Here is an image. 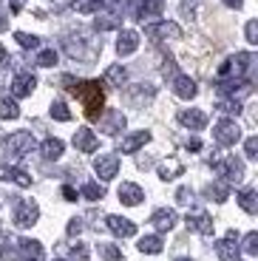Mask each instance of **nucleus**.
I'll return each instance as SVG.
<instances>
[{"label": "nucleus", "instance_id": "obj_20", "mask_svg": "<svg viewBox=\"0 0 258 261\" xmlns=\"http://www.w3.org/2000/svg\"><path fill=\"white\" fill-rule=\"evenodd\" d=\"M136 46H139V32H134V29H125V32H119V40H116V51L122 54V57L134 54Z\"/></svg>", "mask_w": 258, "mask_h": 261}, {"label": "nucleus", "instance_id": "obj_26", "mask_svg": "<svg viewBox=\"0 0 258 261\" xmlns=\"http://www.w3.org/2000/svg\"><path fill=\"white\" fill-rule=\"evenodd\" d=\"M239 204L244 207V213H258V190L255 188H244L239 190Z\"/></svg>", "mask_w": 258, "mask_h": 261}, {"label": "nucleus", "instance_id": "obj_22", "mask_svg": "<svg viewBox=\"0 0 258 261\" xmlns=\"http://www.w3.org/2000/svg\"><path fill=\"white\" fill-rule=\"evenodd\" d=\"M97 137H94V130L91 128H77V134H74V148H80L83 153H94L97 150Z\"/></svg>", "mask_w": 258, "mask_h": 261}, {"label": "nucleus", "instance_id": "obj_40", "mask_svg": "<svg viewBox=\"0 0 258 261\" xmlns=\"http://www.w3.org/2000/svg\"><path fill=\"white\" fill-rule=\"evenodd\" d=\"M99 255H102L105 261H119V258H122L119 247H114V244H99Z\"/></svg>", "mask_w": 258, "mask_h": 261}, {"label": "nucleus", "instance_id": "obj_3", "mask_svg": "<svg viewBox=\"0 0 258 261\" xmlns=\"http://www.w3.org/2000/svg\"><path fill=\"white\" fill-rule=\"evenodd\" d=\"M252 63V54L250 51H239L233 54L227 63H221L219 68V80H230V77H247V68Z\"/></svg>", "mask_w": 258, "mask_h": 261}, {"label": "nucleus", "instance_id": "obj_10", "mask_svg": "<svg viewBox=\"0 0 258 261\" xmlns=\"http://www.w3.org/2000/svg\"><path fill=\"white\" fill-rule=\"evenodd\" d=\"M37 219H40V207L34 202L17 204V213H14V224L17 227H32V224H37Z\"/></svg>", "mask_w": 258, "mask_h": 261}, {"label": "nucleus", "instance_id": "obj_18", "mask_svg": "<svg viewBox=\"0 0 258 261\" xmlns=\"http://www.w3.org/2000/svg\"><path fill=\"white\" fill-rule=\"evenodd\" d=\"M105 224H108V230L114 236H122V239H128V236L136 233V224L131 222V219H122V216H108Z\"/></svg>", "mask_w": 258, "mask_h": 261}, {"label": "nucleus", "instance_id": "obj_36", "mask_svg": "<svg viewBox=\"0 0 258 261\" xmlns=\"http://www.w3.org/2000/svg\"><path fill=\"white\" fill-rule=\"evenodd\" d=\"M60 54L54 51V48H43V51L37 54V65H43V68H51V65H57Z\"/></svg>", "mask_w": 258, "mask_h": 261}, {"label": "nucleus", "instance_id": "obj_39", "mask_svg": "<svg viewBox=\"0 0 258 261\" xmlns=\"http://www.w3.org/2000/svg\"><path fill=\"white\" fill-rule=\"evenodd\" d=\"M83 196H85V199H91V202H97V199H102V196H105V190H102V185L88 182V185L83 188Z\"/></svg>", "mask_w": 258, "mask_h": 261}, {"label": "nucleus", "instance_id": "obj_33", "mask_svg": "<svg viewBox=\"0 0 258 261\" xmlns=\"http://www.w3.org/2000/svg\"><path fill=\"white\" fill-rule=\"evenodd\" d=\"M51 117L57 119V122H68V119H71V111H68V105H65L63 99H54L51 102Z\"/></svg>", "mask_w": 258, "mask_h": 261}, {"label": "nucleus", "instance_id": "obj_55", "mask_svg": "<svg viewBox=\"0 0 258 261\" xmlns=\"http://www.w3.org/2000/svg\"><path fill=\"white\" fill-rule=\"evenodd\" d=\"M176 261H193V258H176Z\"/></svg>", "mask_w": 258, "mask_h": 261}, {"label": "nucleus", "instance_id": "obj_51", "mask_svg": "<svg viewBox=\"0 0 258 261\" xmlns=\"http://www.w3.org/2000/svg\"><path fill=\"white\" fill-rule=\"evenodd\" d=\"M185 148H187V150H201V142H199V139H187Z\"/></svg>", "mask_w": 258, "mask_h": 261}, {"label": "nucleus", "instance_id": "obj_23", "mask_svg": "<svg viewBox=\"0 0 258 261\" xmlns=\"http://www.w3.org/2000/svg\"><path fill=\"white\" fill-rule=\"evenodd\" d=\"M0 179H3V182H14V185H20V188H29V185H32V176H29L26 170L9 168V165H0Z\"/></svg>", "mask_w": 258, "mask_h": 261}, {"label": "nucleus", "instance_id": "obj_37", "mask_svg": "<svg viewBox=\"0 0 258 261\" xmlns=\"http://www.w3.org/2000/svg\"><path fill=\"white\" fill-rule=\"evenodd\" d=\"M216 108H219L221 114H241V102L236 97H230V99H219L216 102Z\"/></svg>", "mask_w": 258, "mask_h": 261}, {"label": "nucleus", "instance_id": "obj_5", "mask_svg": "<svg viewBox=\"0 0 258 261\" xmlns=\"http://www.w3.org/2000/svg\"><path fill=\"white\" fill-rule=\"evenodd\" d=\"M213 137H216V142H219V145L230 148V145H236L241 139V128L233 122V119H221V122L213 128Z\"/></svg>", "mask_w": 258, "mask_h": 261}, {"label": "nucleus", "instance_id": "obj_54", "mask_svg": "<svg viewBox=\"0 0 258 261\" xmlns=\"http://www.w3.org/2000/svg\"><path fill=\"white\" fill-rule=\"evenodd\" d=\"M3 63H6V48L0 46V65H3Z\"/></svg>", "mask_w": 258, "mask_h": 261}, {"label": "nucleus", "instance_id": "obj_8", "mask_svg": "<svg viewBox=\"0 0 258 261\" xmlns=\"http://www.w3.org/2000/svg\"><path fill=\"white\" fill-rule=\"evenodd\" d=\"M165 12V3L162 0H131V14L136 20H145V17H156V14Z\"/></svg>", "mask_w": 258, "mask_h": 261}, {"label": "nucleus", "instance_id": "obj_45", "mask_svg": "<svg viewBox=\"0 0 258 261\" xmlns=\"http://www.w3.org/2000/svg\"><path fill=\"white\" fill-rule=\"evenodd\" d=\"M162 71H165V77H176V63H173V57H165V63H162Z\"/></svg>", "mask_w": 258, "mask_h": 261}, {"label": "nucleus", "instance_id": "obj_4", "mask_svg": "<svg viewBox=\"0 0 258 261\" xmlns=\"http://www.w3.org/2000/svg\"><path fill=\"white\" fill-rule=\"evenodd\" d=\"M216 170H219L221 176L227 182H241L244 179V165H241L239 156H224V159H216Z\"/></svg>", "mask_w": 258, "mask_h": 261}, {"label": "nucleus", "instance_id": "obj_15", "mask_svg": "<svg viewBox=\"0 0 258 261\" xmlns=\"http://www.w3.org/2000/svg\"><path fill=\"white\" fill-rule=\"evenodd\" d=\"M34 88H37V77L29 74V71L17 74V77L12 80V97H29Z\"/></svg>", "mask_w": 258, "mask_h": 261}, {"label": "nucleus", "instance_id": "obj_17", "mask_svg": "<svg viewBox=\"0 0 258 261\" xmlns=\"http://www.w3.org/2000/svg\"><path fill=\"white\" fill-rule=\"evenodd\" d=\"M148 142H150V130H134V134H128V137L119 142V150H122V153H134V150H139Z\"/></svg>", "mask_w": 258, "mask_h": 261}, {"label": "nucleus", "instance_id": "obj_38", "mask_svg": "<svg viewBox=\"0 0 258 261\" xmlns=\"http://www.w3.org/2000/svg\"><path fill=\"white\" fill-rule=\"evenodd\" d=\"M14 40H17L23 48H29V51L40 46V37H34V34H26V32H14Z\"/></svg>", "mask_w": 258, "mask_h": 261}, {"label": "nucleus", "instance_id": "obj_44", "mask_svg": "<svg viewBox=\"0 0 258 261\" xmlns=\"http://www.w3.org/2000/svg\"><path fill=\"white\" fill-rule=\"evenodd\" d=\"M244 150H247V159H255V156H258V139L250 137V139L244 142Z\"/></svg>", "mask_w": 258, "mask_h": 261}, {"label": "nucleus", "instance_id": "obj_52", "mask_svg": "<svg viewBox=\"0 0 258 261\" xmlns=\"http://www.w3.org/2000/svg\"><path fill=\"white\" fill-rule=\"evenodd\" d=\"M224 6H230V9H241V6H244V0H224Z\"/></svg>", "mask_w": 258, "mask_h": 261}, {"label": "nucleus", "instance_id": "obj_50", "mask_svg": "<svg viewBox=\"0 0 258 261\" xmlns=\"http://www.w3.org/2000/svg\"><path fill=\"white\" fill-rule=\"evenodd\" d=\"M9 6H12L14 14H20V12H23V0H9Z\"/></svg>", "mask_w": 258, "mask_h": 261}, {"label": "nucleus", "instance_id": "obj_27", "mask_svg": "<svg viewBox=\"0 0 258 261\" xmlns=\"http://www.w3.org/2000/svg\"><path fill=\"white\" fill-rule=\"evenodd\" d=\"M40 150H43V159H60L63 156V150H65V145H63V139L48 137L43 145H40Z\"/></svg>", "mask_w": 258, "mask_h": 261}, {"label": "nucleus", "instance_id": "obj_2", "mask_svg": "<svg viewBox=\"0 0 258 261\" xmlns=\"http://www.w3.org/2000/svg\"><path fill=\"white\" fill-rule=\"evenodd\" d=\"M65 48H68V54L77 57V60H94L99 54L97 40L91 37L85 29H77L74 34H68V37H65Z\"/></svg>", "mask_w": 258, "mask_h": 261}, {"label": "nucleus", "instance_id": "obj_24", "mask_svg": "<svg viewBox=\"0 0 258 261\" xmlns=\"http://www.w3.org/2000/svg\"><path fill=\"white\" fill-rule=\"evenodd\" d=\"M173 91H176V97H182V99H193L196 97V80H190L187 74H176Z\"/></svg>", "mask_w": 258, "mask_h": 261}, {"label": "nucleus", "instance_id": "obj_31", "mask_svg": "<svg viewBox=\"0 0 258 261\" xmlns=\"http://www.w3.org/2000/svg\"><path fill=\"white\" fill-rule=\"evenodd\" d=\"M139 253H148V255H156V253H162V239L159 236H145V239H139Z\"/></svg>", "mask_w": 258, "mask_h": 261}, {"label": "nucleus", "instance_id": "obj_29", "mask_svg": "<svg viewBox=\"0 0 258 261\" xmlns=\"http://www.w3.org/2000/svg\"><path fill=\"white\" fill-rule=\"evenodd\" d=\"M148 99H153V88H150V85H134L128 91L131 105H142V102H148Z\"/></svg>", "mask_w": 258, "mask_h": 261}, {"label": "nucleus", "instance_id": "obj_14", "mask_svg": "<svg viewBox=\"0 0 258 261\" xmlns=\"http://www.w3.org/2000/svg\"><path fill=\"white\" fill-rule=\"evenodd\" d=\"M94 170H97V176L102 179V182H111V179L116 176V170H119V159H116L114 153L99 156L97 162H94Z\"/></svg>", "mask_w": 258, "mask_h": 261}, {"label": "nucleus", "instance_id": "obj_47", "mask_svg": "<svg viewBox=\"0 0 258 261\" xmlns=\"http://www.w3.org/2000/svg\"><path fill=\"white\" fill-rule=\"evenodd\" d=\"M0 258H3V261H14V258H17V253H12V247L3 242V244H0Z\"/></svg>", "mask_w": 258, "mask_h": 261}, {"label": "nucleus", "instance_id": "obj_48", "mask_svg": "<svg viewBox=\"0 0 258 261\" xmlns=\"http://www.w3.org/2000/svg\"><path fill=\"white\" fill-rule=\"evenodd\" d=\"M80 230H83V222H80V219H71V222H68V236H80Z\"/></svg>", "mask_w": 258, "mask_h": 261}, {"label": "nucleus", "instance_id": "obj_21", "mask_svg": "<svg viewBox=\"0 0 258 261\" xmlns=\"http://www.w3.org/2000/svg\"><path fill=\"white\" fill-rule=\"evenodd\" d=\"M150 224H153L159 233H168V230L176 227V213H173V210H168V207H159L153 216H150Z\"/></svg>", "mask_w": 258, "mask_h": 261}, {"label": "nucleus", "instance_id": "obj_56", "mask_svg": "<svg viewBox=\"0 0 258 261\" xmlns=\"http://www.w3.org/2000/svg\"><path fill=\"white\" fill-rule=\"evenodd\" d=\"M54 261H65V258H54Z\"/></svg>", "mask_w": 258, "mask_h": 261}, {"label": "nucleus", "instance_id": "obj_49", "mask_svg": "<svg viewBox=\"0 0 258 261\" xmlns=\"http://www.w3.org/2000/svg\"><path fill=\"white\" fill-rule=\"evenodd\" d=\"M63 196H65V199H68V202H74V199H77L80 193H77V190L71 188V185H65V188H63Z\"/></svg>", "mask_w": 258, "mask_h": 261}, {"label": "nucleus", "instance_id": "obj_28", "mask_svg": "<svg viewBox=\"0 0 258 261\" xmlns=\"http://www.w3.org/2000/svg\"><path fill=\"white\" fill-rule=\"evenodd\" d=\"M204 196L210 199V202H216V204H224L227 196H230V188H227V182H213L210 188L204 190Z\"/></svg>", "mask_w": 258, "mask_h": 261}, {"label": "nucleus", "instance_id": "obj_16", "mask_svg": "<svg viewBox=\"0 0 258 261\" xmlns=\"http://www.w3.org/2000/svg\"><path fill=\"white\" fill-rule=\"evenodd\" d=\"M142 199H145V190L139 188V185H134V182H122V185H119V202H122V204L136 207V204H142Z\"/></svg>", "mask_w": 258, "mask_h": 261}, {"label": "nucleus", "instance_id": "obj_35", "mask_svg": "<svg viewBox=\"0 0 258 261\" xmlns=\"http://www.w3.org/2000/svg\"><path fill=\"white\" fill-rule=\"evenodd\" d=\"M182 173H185V168H182V165H176V162L162 165V168H159V179H165V182H170V179L182 176Z\"/></svg>", "mask_w": 258, "mask_h": 261}, {"label": "nucleus", "instance_id": "obj_1", "mask_svg": "<svg viewBox=\"0 0 258 261\" xmlns=\"http://www.w3.org/2000/svg\"><path fill=\"white\" fill-rule=\"evenodd\" d=\"M71 94L83 102L85 108V117L88 119H97L102 114V105H105V91L99 80H85V83H74L71 85Z\"/></svg>", "mask_w": 258, "mask_h": 261}, {"label": "nucleus", "instance_id": "obj_34", "mask_svg": "<svg viewBox=\"0 0 258 261\" xmlns=\"http://www.w3.org/2000/svg\"><path fill=\"white\" fill-rule=\"evenodd\" d=\"M20 117V108L14 99H3L0 102V119H17Z\"/></svg>", "mask_w": 258, "mask_h": 261}, {"label": "nucleus", "instance_id": "obj_9", "mask_svg": "<svg viewBox=\"0 0 258 261\" xmlns=\"http://www.w3.org/2000/svg\"><path fill=\"white\" fill-rule=\"evenodd\" d=\"M145 34H148L153 43H159V40H176L182 37V29L176 26V23H150V26H145Z\"/></svg>", "mask_w": 258, "mask_h": 261}, {"label": "nucleus", "instance_id": "obj_30", "mask_svg": "<svg viewBox=\"0 0 258 261\" xmlns=\"http://www.w3.org/2000/svg\"><path fill=\"white\" fill-rule=\"evenodd\" d=\"M125 77H128V71H125L122 65H108V68H105V83L114 85V88H122Z\"/></svg>", "mask_w": 258, "mask_h": 261}, {"label": "nucleus", "instance_id": "obj_12", "mask_svg": "<svg viewBox=\"0 0 258 261\" xmlns=\"http://www.w3.org/2000/svg\"><path fill=\"white\" fill-rule=\"evenodd\" d=\"M179 125H185V128H190V130H201V128H207V114L204 111H199V108H187V111H179Z\"/></svg>", "mask_w": 258, "mask_h": 261}, {"label": "nucleus", "instance_id": "obj_53", "mask_svg": "<svg viewBox=\"0 0 258 261\" xmlns=\"http://www.w3.org/2000/svg\"><path fill=\"white\" fill-rule=\"evenodd\" d=\"M6 29H9V17L0 12V32H6Z\"/></svg>", "mask_w": 258, "mask_h": 261}, {"label": "nucleus", "instance_id": "obj_13", "mask_svg": "<svg viewBox=\"0 0 258 261\" xmlns=\"http://www.w3.org/2000/svg\"><path fill=\"white\" fill-rule=\"evenodd\" d=\"M17 258L20 261H43V244L40 242H34V239H20V244H17Z\"/></svg>", "mask_w": 258, "mask_h": 261}, {"label": "nucleus", "instance_id": "obj_32", "mask_svg": "<svg viewBox=\"0 0 258 261\" xmlns=\"http://www.w3.org/2000/svg\"><path fill=\"white\" fill-rule=\"evenodd\" d=\"M74 6L83 14H94V12H105V0H77Z\"/></svg>", "mask_w": 258, "mask_h": 261}, {"label": "nucleus", "instance_id": "obj_42", "mask_svg": "<svg viewBox=\"0 0 258 261\" xmlns=\"http://www.w3.org/2000/svg\"><path fill=\"white\" fill-rule=\"evenodd\" d=\"M71 258H77V261H88V247L77 242V244L71 247Z\"/></svg>", "mask_w": 258, "mask_h": 261}, {"label": "nucleus", "instance_id": "obj_41", "mask_svg": "<svg viewBox=\"0 0 258 261\" xmlns=\"http://www.w3.org/2000/svg\"><path fill=\"white\" fill-rule=\"evenodd\" d=\"M244 253H250V255H258V233H255V230L244 236Z\"/></svg>", "mask_w": 258, "mask_h": 261}, {"label": "nucleus", "instance_id": "obj_43", "mask_svg": "<svg viewBox=\"0 0 258 261\" xmlns=\"http://www.w3.org/2000/svg\"><path fill=\"white\" fill-rule=\"evenodd\" d=\"M247 43H252V46L258 43V20H250V23H247Z\"/></svg>", "mask_w": 258, "mask_h": 261}, {"label": "nucleus", "instance_id": "obj_25", "mask_svg": "<svg viewBox=\"0 0 258 261\" xmlns=\"http://www.w3.org/2000/svg\"><path fill=\"white\" fill-rule=\"evenodd\" d=\"M119 14L116 12H99L97 14V20H94V29L97 32H111V29H119Z\"/></svg>", "mask_w": 258, "mask_h": 261}, {"label": "nucleus", "instance_id": "obj_6", "mask_svg": "<svg viewBox=\"0 0 258 261\" xmlns=\"http://www.w3.org/2000/svg\"><path fill=\"white\" fill-rule=\"evenodd\" d=\"M6 148H9V156H26L29 150L34 148V137L29 130H17L6 139Z\"/></svg>", "mask_w": 258, "mask_h": 261}, {"label": "nucleus", "instance_id": "obj_46", "mask_svg": "<svg viewBox=\"0 0 258 261\" xmlns=\"http://www.w3.org/2000/svg\"><path fill=\"white\" fill-rule=\"evenodd\" d=\"M176 199H179L182 204L193 202V190H190V188H179V193H176Z\"/></svg>", "mask_w": 258, "mask_h": 261}, {"label": "nucleus", "instance_id": "obj_11", "mask_svg": "<svg viewBox=\"0 0 258 261\" xmlns=\"http://www.w3.org/2000/svg\"><path fill=\"white\" fill-rule=\"evenodd\" d=\"M216 253H219V258H224V261H239V253H241L239 236H236V233H227L221 242H216Z\"/></svg>", "mask_w": 258, "mask_h": 261}, {"label": "nucleus", "instance_id": "obj_19", "mask_svg": "<svg viewBox=\"0 0 258 261\" xmlns=\"http://www.w3.org/2000/svg\"><path fill=\"white\" fill-rule=\"evenodd\" d=\"M187 227L199 230L201 236H210L213 233V219H210L204 210H193V213H187Z\"/></svg>", "mask_w": 258, "mask_h": 261}, {"label": "nucleus", "instance_id": "obj_7", "mask_svg": "<svg viewBox=\"0 0 258 261\" xmlns=\"http://www.w3.org/2000/svg\"><path fill=\"white\" fill-rule=\"evenodd\" d=\"M97 119H99V130H102L105 137H116V134L125 130V114L122 111H105Z\"/></svg>", "mask_w": 258, "mask_h": 261}]
</instances>
